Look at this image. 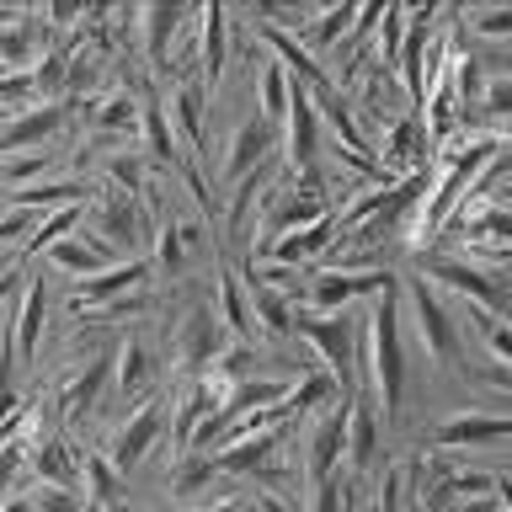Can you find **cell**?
<instances>
[{
  "mask_svg": "<svg viewBox=\"0 0 512 512\" xmlns=\"http://www.w3.org/2000/svg\"><path fill=\"white\" fill-rule=\"evenodd\" d=\"M400 310H406V294H400V272L384 283V294H374V315H368V374H374V406L384 411V422H395L400 406H406V342H400Z\"/></svg>",
  "mask_w": 512,
  "mask_h": 512,
  "instance_id": "1",
  "label": "cell"
},
{
  "mask_svg": "<svg viewBox=\"0 0 512 512\" xmlns=\"http://www.w3.org/2000/svg\"><path fill=\"white\" fill-rule=\"evenodd\" d=\"M496 150H502V139L496 134H475V139H459L454 150H448V160L438 171H432V187H427V198L422 208H416V235H438L448 214H459L464 198H470V187H475V176L496 160Z\"/></svg>",
  "mask_w": 512,
  "mask_h": 512,
  "instance_id": "2",
  "label": "cell"
},
{
  "mask_svg": "<svg viewBox=\"0 0 512 512\" xmlns=\"http://www.w3.org/2000/svg\"><path fill=\"white\" fill-rule=\"evenodd\" d=\"M326 214H331V208H326V187H320V171H304L294 187H283V192H272V198H267V208H262V224H256L251 246L272 251L283 235L304 230V224H320Z\"/></svg>",
  "mask_w": 512,
  "mask_h": 512,
  "instance_id": "3",
  "label": "cell"
},
{
  "mask_svg": "<svg viewBox=\"0 0 512 512\" xmlns=\"http://www.w3.org/2000/svg\"><path fill=\"white\" fill-rule=\"evenodd\" d=\"M400 294H406V315H411L416 336H422L427 358L443 363V368H459V326H454V315H448V304L438 299L432 278L406 272V278H400Z\"/></svg>",
  "mask_w": 512,
  "mask_h": 512,
  "instance_id": "4",
  "label": "cell"
},
{
  "mask_svg": "<svg viewBox=\"0 0 512 512\" xmlns=\"http://www.w3.org/2000/svg\"><path fill=\"white\" fill-rule=\"evenodd\" d=\"M294 326L315 342V352H320V363H326V374L342 384V395H352V368H358V347L363 342H352V320H347V310L342 315H294Z\"/></svg>",
  "mask_w": 512,
  "mask_h": 512,
  "instance_id": "5",
  "label": "cell"
},
{
  "mask_svg": "<svg viewBox=\"0 0 512 512\" xmlns=\"http://www.w3.org/2000/svg\"><path fill=\"white\" fill-rule=\"evenodd\" d=\"M427 278L432 283H443V288H454V294H464L475 304V310H486L496 320H507L512 326V299H507V288L491 278V272H480L475 262H459V256H438V262H427Z\"/></svg>",
  "mask_w": 512,
  "mask_h": 512,
  "instance_id": "6",
  "label": "cell"
},
{
  "mask_svg": "<svg viewBox=\"0 0 512 512\" xmlns=\"http://www.w3.org/2000/svg\"><path fill=\"white\" fill-rule=\"evenodd\" d=\"M160 432H166V400L150 395V400H139L134 411H128V422L112 432V443H107V459L118 464V475L128 470H139L144 454L160 443Z\"/></svg>",
  "mask_w": 512,
  "mask_h": 512,
  "instance_id": "7",
  "label": "cell"
},
{
  "mask_svg": "<svg viewBox=\"0 0 512 512\" xmlns=\"http://www.w3.org/2000/svg\"><path fill=\"white\" fill-rule=\"evenodd\" d=\"M283 144H288V166L299 176L320 166V107H315V91L304 86V80H294V91H288Z\"/></svg>",
  "mask_w": 512,
  "mask_h": 512,
  "instance_id": "8",
  "label": "cell"
},
{
  "mask_svg": "<svg viewBox=\"0 0 512 512\" xmlns=\"http://www.w3.org/2000/svg\"><path fill=\"white\" fill-rule=\"evenodd\" d=\"M144 230H155V219H144V198H134V192H118L112 187L102 203L91 208V235H102L112 251H134Z\"/></svg>",
  "mask_w": 512,
  "mask_h": 512,
  "instance_id": "9",
  "label": "cell"
},
{
  "mask_svg": "<svg viewBox=\"0 0 512 512\" xmlns=\"http://www.w3.org/2000/svg\"><path fill=\"white\" fill-rule=\"evenodd\" d=\"M352 395H358V390H352ZM352 395H342L336 406H326V416H320L315 432H310V448H304V470H310V486H320V480H336L331 470H336V464H342V454H347Z\"/></svg>",
  "mask_w": 512,
  "mask_h": 512,
  "instance_id": "10",
  "label": "cell"
},
{
  "mask_svg": "<svg viewBox=\"0 0 512 512\" xmlns=\"http://www.w3.org/2000/svg\"><path fill=\"white\" fill-rule=\"evenodd\" d=\"M390 278H395L390 267H379V272H336V267H326L310 288H304V299L315 304V315H342L352 299L384 294V283H390Z\"/></svg>",
  "mask_w": 512,
  "mask_h": 512,
  "instance_id": "11",
  "label": "cell"
},
{
  "mask_svg": "<svg viewBox=\"0 0 512 512\" xmlns=\"http://www.w3.org/2000/svg\"><path fill=\"white\" fill-rule=\"evenodd\" d=\"M64 118H70V102H32L22 112H11L6 128H0V160L6 155H27V150H43L48 134H59Z\"/></svg>",
  "mask_w": 512,
  "mask_h": 512,
  "instance_id": "12",
  "label": "cell"
},
{
  "mask_svg": "<svg viewBox=\"0 0 512 512\" xmlns=\"http://www.w3.org/2000/svg\"><path fill=\"white\" fill-rule=\"evenodd\" d=\"M224 347L230 342H224V326H219V315L208 310V304H198V310L182 320V331H176V363H182L192 379H203Z\"/></svg>",
  "mask_w": 512,
  "mask_h": 512,
  "instance_id": "13",
  "label": "cell"
},
{
  "mask_svg": "<svg viewBox=\"0 0 512 512\" xmlns=\"http://www.w3.org/2000/svg\"><path fill=\"white\" fill-rule=\"evenodd\" d=\"M272 144H278V123H267L262 112L240 118L230 128V150H224V182H246V176L272 155Z\"/></svg>",
  "mask_w": 512,
  "mask_h": 512,
  "instance_id": "14",
  "label": "cell"
},
{
  "mask_svg": "<svg viewBox=\"0 0 512 512\" xmlns=\"http://www.w3.org/2000/svg\"><path fill=\"white\" fill-rule=\"evenodd\" d=\"M150 272H155L150 256H128V262H112L107 272H96V278H80L75 283V310H96V304L128 299V288H139Z\"/></svg>",
  "mask_w": 512,
  "mask_h": 512,
  "instance_id": "15",
  "label": "cell"
},
{
  "mask_svg": "<svg viewBox=\"0 0 512 512\" xmlns=\"http://www.w3.org/2000/svg\"><path fill=\"white\" fill-rule=\"evenodd\" d=\"M502 438H512V416H496V411H454L432 427L438 448H475V443H502Z\"/></svg>",
  "mask_w": 512,
  "mask_h": 512,
  "instance_id": "16",
  "label": "cell"
},
{
  "mask_svg": "<svg viewBox=\"0 0 512 512\" xmlns=\"http://www.w3.org/2000/svg\"><path fill=\"white\" fill-rule=\"evenodd\" d=\"M379 432H384V411L374 406V395H352V416H347V464L352 470H374Z\"/></svg>",
  "mask_w": 512,
  "mask_h": 512,
  "instance_id": "17",
  "label": "cell"
},
{
  "mask_svg": "<svg viewBox=\"0 0 512 512\" xmlns=\"http://www.w3.org/2000/svg\"><path fill=\"white\" fill-rule=\"evenodd\" d=\"M224 54H230V11L224 6H203L198 11V64H203V86L214 96L224 80Z\"/></svg>",
  "mask_w": 512,
  "mask_h": 512,
  "instance_id": "18",
  "label": "cell"
},
{
  "mask_svg": "<svg viewBox=\"0 0 512 512\" xmlns=\"http://www.w3.org/2000/svg\"><path fill=\"white\" fill-rule=\"evenodd\" d=\"M112 363H118V352H102V358H91L70 384H59V416H64V422H80V416L96 406L102 384H112Z\"/></svg>",
  "mask_w": 512,
  "mask_h": 512,
  "instance_id": "19",
  "label": "cell"
},
{
  "mask_svg": "<svg viewBox=\"0 0 512 512\" xmlns=\"http://www.w3.org/2000/svg\"><path fill=\"white\" fill-rule=\"evenodd\" d=\"M43 320H48V288H43V272H32L27 288H22V310H16V331H11V347H16V358H22V363L38 358Z\"/></svg>",
  "mask_w": 512,
  "mask_h": 512,
  "instance_id": "20",
  "label": "cell"
},
{
  "mask_svg": "<svg viewBox=\"0 0 512 512\" xmlns=\"http://www.w3.org/2000/svg\"><path fill=\"white\" fill-rule=\"evenodd\" d=\"M278 438H283V427L278 432H246V438H235V443H224L214 464H219V475H262L272 454H278Z\"/></svg>",
  "mask_w": 512,
  "mask_h": 512,
  "instance_id": "21",
  "label": "cell"
},
{
  "mask_svg": "<svg viewBox=\"0 0 512 512\" xmlns=\"http://www.w3.org/2000/svg\"><path fill=\"white\" fill-rule=\"evenodd\" d=\"M155 384V352L139 342V336H123L118 347V363H112V390L123 400H150L144 390Z\"/></svg>",
  "mask_w": 512,
  "mask_h": 512,
  "instance_id": "22",
  "label": "cell"
},
{
  "mask_svg": "<svg viewBox=\"0 0 512 512\" xmlns=\"http://www.w3.org/2000/svg\"><path fill=\"white\" fill-rule=\"evenodd\" d=\"M214 288H219V326L235 336V342H246V336L256 331V315H251V288H246V278L224 262L219 267V278H214Z\"/></svg>",
  "mask_w": 512,
  "mask_h": 512,
  "instance_id": "23",
  "label": "cell"
},
{
  "mask_svg": "<svg viewBox=\"0 0 512 512\" xmlns=\"http://www.w3.org/2000/svg\"><path fill=\"white\" fill-rule=\"evenodd\" d=\"M166 118H171L176 144L187 150V160H203V91L171 86V96H166Z\"/></svg>",
  "mask_w": 512,
  "mask_h": 512,
  "instance_id": "24",
  "label": "cell"
},
{
  "mask_svg": "<svg viewBox=\"0 0 512 512\" xmlns=\"http://www.w3.org/2000/svg\"><path fill=\"white\" fill-rule=\"evenodd\" d=\"M150 214H155V230H150V267L160 272V278H182V272H187L182 224H176V214H160L155 203H150Z\"/></svg>",
  "mask_w": 512,
  "mask_h": 512,
  "instance_id": "25",
  "label": "cell"
},
{
  "mask_svg": "<svg viewBox=\"0 0 512 512\" xmlns=\"http://www.w3.org/2000/svg\"><path fill=\"white\" fill-rule=\"evenodd\" d=\"M32 464H38L43 486H64V491H75V480H80V454L59 438V432H43V438L32 443Z\"/></svg>",
  "mask_w": 512,
  "mask_h": 512,
  "instance_id": "26",
  "label": "cell"
},
{
  "mask_svg": "<svg viewBox=\"0 0 512 512\" xmlns=\"http://www.w3.org/2000/svg\"><path fill=\"white\" fill-rule=\"evenodd\" d=\"M331 235H336V224H331V214H326L320 224H304V230L283 235L278 246L267 251V262H278V267H294V272H299V262H310V256H326V251H331Z\"/></svg>",
  "mask_w": 512,
  "mask_h": 512,
  "instance_id": "27",
  "label": "cell"
},
{
  "mask_svg": "<svg viewBox=\"0 0 512 512\" xmlns=\"http://www.w3.org/2000/svg\"><path fill=\"white\" fill-rule=\"evenodd\" d=\"M187 22V11L182 6H144L139 11V27H144V54H150L155 70H171V32Z\"/></svg>",
  "mask_w": 512,
  "mask_h": 512,
  "instance_id": "28",
  "label": "cell"
},
{
  "mask_svg": "<svg viewBox=\"0 0 512 512\" xmlns=\"http://www.w3.org/2000/svg\"><path fill=\"white\" fill-rule=\"evenodd\" d=\"M139 128H144V155L150 160H176L182 144H176V128L166 118V102L155 91H144V107H139Z\"/></svg>",
  "mask_w": 512,
  "mask_h": 512,
  "instance_id": "29",
  "label": "cell"
},
{
  "mask_svg": "<svg viewBox=\"0 0 512 512\" xmlns=\"http://www.w3.org/2000/svg\"><path fill=\"white\" fill-rule=\"evenodd\" d=\"M246 288H251V315H256V326H262L267 336H288L294 331V299L288 294H278V288H267L262 278H246Z\"/></svg>",
  "mask_w": 512,
  "mask_h": 512,
  "instance_id": "30",
  "label": "cell"
},
{
  "mask_svg": "<svg viewBox=\"0 0 512 512\" xmlns=\"http://www.w3.org/2000/svg\"><path fill=\"white\" fill-rule=\"evenodd\" d=\"M80 480H86V512L91 507H118V496H123V475H118V464H112L107 454H80Z\"/></svg>",
  "mask_w": 512,
  "mask_h": 512,
  "instance_id": "31",
  "label": "cell"
},
{
  "mask_svg": "<svg viewBox=\"0 0 512 512\" xmlns=\"http://www.w3.org/2000/svg\"><path fill=\"white\" fill-rule=\"evenodd\" d=\"M86 203V192H80V182H32V187H16L11 192V208H27V214H59V208H75Z\"/></svg>",
  "mask_w": 512,
  "mask_h": 512,
  "instance_id": "32",
  "label": "cell"
},
{
  "mask_svg": "<svg viewBox=\"0 0 512 512\" xmlns=\"http://www.w3.org/2000/svg\"><path fill=\"white\" fill-rule=\"evenodd\" d=\"M139 96L134 91H107L102 102H96V112H91V128L96 134H107V139H118L123 128H134L139 123Z\"/></svg>",
  "mask_w": 512,
  "mask_h": 512,
  "instance_id": "33",
  "label": "cell"
},
{
  "mask_svg": "<svg viewBox=\"0 0 512 512\" xmlns=\"http://www.w3.org/2000/svg\"><path fill=\"white\" fill-rule=\"evenodd\" d=\"M352 22H358V6H326L299 43L310 48V54H315V48H342V38L352 32Z\"/></svg>",
  "mask_w": 512,
  "mask_h": 512,
  "instance_id": "34",
  "label": "cell"
},
{
  "mask_svg": "<svg viewBox=\"0 0 512 512\" xmlns=\"http://www.w3.org/2000/svg\"><path fill=\"white\" fill-rule=\"evenodd\" d=\"M214 480H219L214 454H192V459H182V470L171 475V496L176 502H198L203 491H214Z\"/></svg>",
  "mask_w": 512,
  "mask_h": 512,
  "instance_id": "35",
  "label": "cell"
},
{
  "mask_svg": "<svg viewBox=\"0 0 512 512\" xmlns=\"http://www.w3.org/2000/svg\"><path fill=\"white\" fill-rule=\"evenodd\" d=\"M86 214H91L86 203H75V208H59V214H48V219L38 224V230H32V240L22 246V256H27V251H54L59 240L80 235V219H86Z\"/></svg>",
  "mask_w": 512,
  "mask_h": 512,
  "instance_id": "36",
  "label": "cell"
},
{
  "mask_svg": "<svg viewBox=\"0 0 512 512\" xmlns=\"http://www.w3.org/2000/svg\"><path fill=\"white\" fill-rule=\"evenodd\" d=\"M288 91H294V75H288L278 59H267L262 64V107H256V112H262L267 123H278V128L288 118Z\"/></svg>",
  "mask_w": 512,
  "mask_h": 512,
  "instance_id": "37",
  "label": "cell"
},
{
  "mask_svg": "<svg viewBox=\"0 0 512 512\" xmlns=\"http://www.w3.org/2000/svg\"><path fill=\"white\" fill-rule=\"evenodd\" d=\"M48 171H54V155H48V150H27V155H6V160H0V182H6L11 192L32 187V182H48Z\"/></svg>",
  "mask_w": 512,
  "mask_h": 512,
  "instance_id": "38",
  "label": "cell"
},
{
  "mask_svg": "<svg viewBox=\"0 0 512 512\" xmlns=\"http://www.w3.org/2000/svg\"><path fill=\"white\" fill-rule=\"evenodd\" d=\"M262 187H267V166H256L246 182H235V192H230V214H224V230H230V235H246L251 208H256V198H262Z\"/></svg>",
  "mask_w": 512,
  "mask_h": 512,
  "instance_id": "39",
  "label": "cell"
},
{
  "mask_svg": "<svg viewBox=\"0 0 512 512\" xmlns=\"http://www.w3.org/2000/svg\"><path fill=\"white\" fill-rule=\"evenodd\" d=\"M144 171H150V155H139V150H112L107 155V182L118 187V192H134V198H144Z\"/></svg>",
  "mask_w": 512,
  "mask_h": 512,
  "instance_id": "40",
  "label": "cell"
},
{
  "mask_svg": "<svg viewBox=\"0 0 512 512\" xmlns=\"http://www.w3.org/2000/svg\"><path fill=\"white\" fill-rule=\"evenodd\" d=\"M470 320L480 326V336H486V352H491V358L502 363V368H512V326H507V320L475 310V304H470Z\"/></svg>",
  "mask_w": 512,
  "mask_h": 512,
  "instance_id": "41",
  "label": "cell"
},
{
  "mask_svg": "<svg viewBox=\"0 0 512 512\" xmlns=\"http://www.w3.org/2000/svg\"><path fill=\"white\" fill-rule=\"evenodd\" d=\"M464 32H475V38H512V6L470 11V16H464Z\"/></svg>",
  "mask_w": 512,
  "mask_h": 512,
  "instance_id": "42",
  "label": "cell"
},
{
  "mask_svg": "<svg viewBox=\"0 0 512 512\" xmlns=\"http://www.w3.org/2000/svg\"><path fill=\"white\" fill-rule=\"evenodd\" d=\"M470 240L475 246H496V240L512 246V208H486V214L470 224Z\"/></svg>",
  "mask_w": 512,
  "mask_h": 512,
  "instance_id": "43",
  "label": "cell"
},
{
  "mask_svg": "<svg viewBox=\"0 0 512 512\" xmlns=\"http://www.w3.org/2000/svg\"><path fill=\"white\" fill-rule=\"evenodd\" d=\"M32 230H38V214H27V208H6V214H0V246L22 251L32 240Z\"/></svg>",
  "mask_w": 512,
  "mask_h": 512,
  "instance_id": "44",
  "label": "cell"
},
{
  "mask_svg": "<svg viewBox=\"0 0 512 512\" xmlns=\"http://www.w3.org/2000/svg\"><path fill=\"white\" fill-rule=\"evenodd\" d=\"M480 112H486V118H512V75H496V80H486Z\"/></svg>",
  "mask_w": 512,
  "mask_h": 512,
  "instance_id": "45",
  "label": "cell"
},
{
  "mask_svg": "<svg viewBox=\"0 0 512 512\" xmlns=\"http://www.w3.org/2000/svg\"><path fill=\"white\" fill-rule=\"evenodd\" d=\"M27 96H38V86H32V70L0 75V107H16V112H22ZM27 107H32V102H27Z\"/></svg>",
  "mask_w": 512,
  "mask_h": 512,
  "instance_id": "46",
  "label": "cell"
},
{
  "mask_svg": "<svg viewBox=\"0 0 512 512\" xmlns=\"http://www.w3.org/2000/svg\"><path fill=\"white\" fill-rule=\"evenodd\" d=\"M32 512H86V502H80L75 491H64V486H43L38 496H32Z\"/></svg>",
  "mask_w": 512,
  "mask_h": 512,
  "instance_id": "47",
  "label": "cell"
},
{
  "mask_svg": "<svg viewBox=\"0 0 512 512\" xmlns=\"http://www.w3.org/2000/svg\"><path fill=\"white\" fill-rule=\"evenodd\" d=\"M310 512H347L342 480H320V486H310Z\"/></svg>",
  "mask_w": 512,
  "mask_h": 512,
  "instance_id": "48",
  "label": "cell"
},
{
  "mask_svg": "<svg viewBox=\"0 0 512 512\" xmlns=\"http://www.w3.org/2000/svg\"><path fill=\"white\" fill-rule=\"evenodd\" d=\"M27 464V448H22V438H11V443H0V491L16 480V470Z\"/></svg>",
  "mask_w": 512,
  "mask_h": 512,
  "instance_id": "49",
  "label": "cell"
},
{
  "mask_svg": "<svg viewBox=\"0 0 512 512\" xmlns=\"http://www.w3.org/2000/svg\"><path fill=\"white\" fill-rule=\"evenodd\" d=\"M182 224V240H187V251H203L208 246V230H203V219H176Z\"/></svg>",
  "mask_w": 512,
  "mask_h": 512,
  "instance_id": "50",
  "label": "cell"
},
{
  "mask_svg": "<svg viewBox=\"0 0 512 512\" xmlns=\"http://www.w3.org/2000/svg\"><path fill=\"white\" fill-rule=\"evenodd\" d=\"M454 512H502V502H496V496H470V502H459Z\"/></svg>",
  "mask_w": 512,
  "mask_h": 512,
  "instance_id": "51",
  "label": "cell"
},
{
  "mask_svg": "<svg viewBox=\"0 0 512 512\" xmlns=\"http://www.w3.org/2000/svg\"><path fill=\"white\" fill-rule=\"evenodd\" d=\"M256 507H262V512H294V507H288L278 491H262V496H256Z\"/></svg>",
  "mask_w": 512,
  "mask_h": 512,
  "instance_id": "52",
  "label": "cell"
},
{
  "mask_svg": "<svg viewBox=\"0 0 512 512\" xmlns=\"http://www.w3.org/2000/svg\"><path fill=\"white\" fill-rule=\"evenodd\" d=\"M16 262H22V251H0V283L16 278Z\"/></svg>",
  "mask_w": 512,
  "mask_h": 512,
  "instance_id": "53",
  "label": "cell"
},
{
  "mask_svg": "<svg viewBox=\"0 0 512 512\" xmlns=\"http://www.w3.org/2000/svg\"><path fill=\"white\" fill-rule=\"evenodd\" d=\"M486 384H496V390H507V395H512V368H502V363H496V374H491Z\"/></svg>",
  "mask_w": 512,
  "mask_h": 512,
  "instance_id": "54",
  "label": "cell"
},
{
  "mask_svg": "<svg viewBox=\"0 0 512 512\" xmlns=\"http://www.w3.org/2000/svg\"><path fill=\"white\" fill-rule=\"evenodd\" d=\"M22 16H27V11H16V6H0V32H6V27H16Z\"/></svg>",
  "mask_w": 512,
  "mask_h": 512,
  "instance_id": "55",
  "label": "cell"
},
{
  "mask_svg": "<svg viewBox=\"0 0 512 512\" xmlns=\"http://www.w3.org/2000/svg\"><path fill=\"white\" fill-rule=\"evenodd\" d=\"M0 512H32V502H27V496H11V502L0 507Z\"/></svg>",
  "mask_w": 512,
  "mask_h": 512,
  "instance_id": "56",
  "label": "cell"
},
{
  "mask_svg": "<svg viewBox=\"0 0 512 512\" xmlns=\"http://www.w3.org/2000/svg\"><path fill=\"white\" fill-rule=\"evenodd\" d=\"M0 128H6V118H0Z\"/></svg>",
  "mask_w": 512,
  "mask_h": 512,
  "instance_id": "57",
  "label": "cell"
},
{
  "mask_svg": "<svg viewBox=\"0 0 512 512\" xmlns=\"http://www.w3.org/2000/svg\"><path fill=\"white\" fill-rule=\"evenodd\" d=\"M0 507H6V502H0Z\"/></svg>",
  "mask_w": 512,
  "mask_h": 512,
  "instance_id": "58",
  "label": "cell"
}]
</instances>
